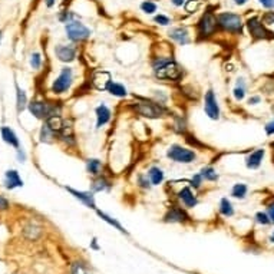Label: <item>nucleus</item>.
Instances as JSON below:
<instances>
[{"instance_id":"a878e982","label":"nucleus","mask_w":274,"mask_h":274,"mask_svg":"<svg viewBox=\"0 0 274 274\" xmlns=\"http://www.w3.org/2000/svg\"><path fill=\"white\" fill-rule=\"evenodd\" d=\"M106 92H109L112 96H115V98H126L128 96V89L120 84V82H111L109 84V86H108V89Z\"/></svg>"},{"instance_id":"393cba45","label":"nucleus","mask_w":274,"mask_h":274,"mask_svg":"<svg viewBox=\"0 0 274 274\" xmlns=\"http://www.w3.org/2000/svg\"><path fill=\"white\" fill-rule=\"evenodd\" d=\"M15 88H16V109H17V112L20 114L29 103H28V96H26V93L25 91L17 85V84H15Z\"/></svg>"},{"instance_id":"49530a36","label":"nucleus","mask_w":274,"mask_h":274,"mask_svg":"<svg viewBox=\"0 0 274 274\" xmlns=\"http://www.w3.org/2000/svg\"><path fill=\"white\" fill-rule=\"evenodd\" d=\"M247 1H248V0H234V3H236L237 6H244Z\"/></svg>"},{"instance_id":"f8f14e48","label":"nucleus","mask_w":274,"mask_h":274,"mask_svg":"<svg viewBox=\"0 0 274 274\" xmlns=\"http://www.w3.org/2000/svg\"><path fill=\"white\" fill-rule=\"evenodd\" d=\"M66 191H69L76 200H79L82 204H85L88 208L92 210H96V203H95V197H93V192L91 191H78L72 187H65Z\"/></svg>"},{"instance_id":"9b49d317","label":"nucleus","mask_w":274,"mask_h":274,"mask_svg":"<svg viewBox=\"0 0 274 274\" xmlns=\"http://www.w3.org/2000/svg\"><path fill=\"white\" fill-rule=\"evenodd\" d=\"M112 82V76L108 70H95L92 75V84L98 91H106L109 84Z\"/></svg>"},{"instance_id":"a18cd8bd","label":"nucleus","mask_w":274,"mask_h":274,"mask_svg":"<svg viewBox=\"0 0 274 274\" xmlns=\"http://www.w3.org/2000/svg\"><path fill=\"white\" fill-rule=\"evenodd\" d=\"M185 1H187V0H171V3H172L175 7H181V6L185 4Z\"/></svg>"},{"instance_id":"4468645a","label":"nucleus","mask_w":274,"mask_h":274,"mask_svg":"<svg viewBox=\"0 0 274 274\" xmlns=\"http://www.w3.org/2000/svg\"><path fill=\"white\" fill-rule=\"evenodd\" d=\"M178 200L183 203V206L185 208H194L198 206V198L194 194V191L191 189V187H183L178 192H177Z\"/></svg>"},{"instance_id":"7ed1b4c3","label":"nucleus","mask_w":274,"mask_h":274,"mask_svg":"<svg viewBox=\"0 0 274 274\" xmlns=\"http://www.w3.org/2000/svg\"><path fill=\"white\" fill-rule=\"evenodd\" d=\"M217 23H218V29L233 33V34H243L244 26H245L243 17L239 13H233V12L218 13Z\"/></svg>"},{"instance_id":"6ab92c4d","label":"nucleus","mask_w":274,"mask_h":274,"mask_svg":"<svg viewBox=\"0 0 274 274\" xmlns=\"http://www.w3.org/2000/svg\"><path fill=\"white\" fill-rule=\"evenodd\" d=\"M0 134H1V138H3V141H4L6 144H9L10 147L19 150V147H20L19 138H17V135L15 134V131H13L12 128H9V126H1Z\"/></svg>"},{"instance_id":"6e6552de","label":"nucleus","mask_w":274,"mask_h":274,"mask_svg":"<svg viewBox=\"0 0 274 274\" xmlns=\"http://www.w3.org/2000/svg\"><path fill=\"white\" fill-rule=\"evenodd\" d=\"M66 36L70 42H85L92 34L91 29L79 20H72L65 26Z\"/></svg>"},{"instance_id":"9d476101","label":"nucleus","mask_w":274,"mask_h":274,"mask_svg":"<svg viewBox=\"0 0 274 274\" xmlns=\"http://www.w3.org/2000/svg\"><path fill=\"white\" fill-rule=\"evenodd\" d=\"M204 112L213 121H218L221 117L220 105H218V101H217V96H215L213 88H210L204 95Z\"/></svg>"},{"instance_id":"8fccbe9b","label":"nucleus","mask_w":274,"mask_h":274,"mask_svg":"<svg viewBox=\"0 0 274 274\" xmlns=\"http://www.w3.org/2000/svg\"><path fill=\"white\" fill-rule=\"evenodd\" d=\"M0 40H1V32H0Z\"/></svg>"},{"instance_id":"4c0bfd02","label":"nucleus","mask_w":274,"mask_h":274,"mask_svg":"<svg viewBox=\"0 0 274 274\" xmlns=\"http://www.w3.org/2000/svg\"><path fill=\"white\" fill-rule=\"evenodd\" d=\"M154 22L156 25H159V26H170L171 25V19L168 16H165V15H156L154 17Z\"/></svg>"},{"instance_id":"473e14b6","label":"nucleus","mask_w":274,"mask_h":274,"mask_svg":"<svg viewBox=\"0 0 274 274\" xmlns=\"http://www.w3.org/2000/svg\"><path fill=\"white\" fill-rule=\"evenodd\" d=\"M70 274H89L88 272V267L81 263V261H76L72 264V269H70Z\"/></svg>"},{"instance_id":"de8ad7c7","label":"nucleus","mask_w":274,"mask_h":274,"mask_svg":"<svg viewBox=\"0 0 274 274\" xmlns=\"http://www.w3.org/2000/svg\"><path fill=\"white\" fill-rule=\"evenodd\" d=\"M55 1H56V0H46V6H48V7H52V6L55 4Z\"/></svg>"},{"instance_id":"2f4dec72","label":"nucleus","mask_w":274,"mask_h":274,"mask_svg":"<svg viewBox=\"0 0 274 274\" xmlns=\"http://www.w3.org/2000/svg\"><path fill=\"white\" fill-rule=\"evenodd\" d=\"M53 132L49 129V126L46 123H43L42 129H40V141L42 142H51V138H53Z\"/></svg>"},{"instance_id":"f3484780","label":"nucleus","mask_w":274,"mask_h":274,"mask_svg":"<svg viewBox=\"0 0 274 274\" xmlns=\"http://www.w3.org/2000/svg\"><path fill=\"white\" fill-rule=\"evenodd\" d=\"M95 115H96V128L98 129H101L102 126H105L108 122L111 121V118H112V112H111V109L105 103H101V105L96 106Z\"/></svg>"},{"instance_id":"423d86ee","label":"nucleus","mask_w":274,"mask_h":274,"mask_svg":"<svg viewBox=\"0 0 274 274\" xmlns=\"http://www.w3.org/2000/svg\"><path fill=\"white\" fill-rule=\"evenodd\" d=\"M28 109L31 114L37 120H48L55 115H61L62 108L56 103H49V102H42V101H32L28 105Z\"/></svg>"},{"instance_id":"c9c22d12","label":"nucleus","mask_w":274,"mask_h":274,"mask_svg":"<svg viewBox=\"0 0 274 274\" xmlns=\"http://www.w3.org/2000/svg\"><path fill=\"white\" fill-rule=\"evenodd\" d=\"M203 183H204V178L201 177V174H200V172H198V174H194V175H192V178L189 180V185H191L194 189L201 188V187H203Z\"/></svg>"},{"instance_id":"c03bdc74","label":"nucleus","mask_w":274,"mask_h":274,"mask_svg":"<svg viewBox=\"0 0 274 274\" xmlns=\"http://www.w3.org/2000/svg\"><path fill=\"white\" fill-rule=\"evenodd\" d=\"M267 214H269V217H270L272 223L274 224V204H270V206L267 207Z\"/></svg>"},{"instance_id":"412c9836","label":"nucleus","mask_w":274,"mask_h":274,"mask_svg":"<svg viewBox=\"0 0 274 274\" xmlns=\"http://www.w3.org/2000/svg\"><path fill=\"white\" fill-rule=\"evenodd\" d=\"M102 171H103V164H102L101 159H98V158L86 159V172L89 175H92V177L102 175Z\"/></svg>"},{"instance_id":"39448f33","label":"nucleus","mask_w":274,"mask_h":274,"mask_svg":"<svg viewBox=\"0 0 274 274\" xmlns=\"http://www.w3.org/2000/svg\"><path fill=\"white\" fill-rule=\"evenodd\" d=\"M245 28L248 31V34L253 37L254 42L257 40H273L274 32H272L258 16H251L245 20Z\"/></svg>"},{"instance_id":"b1692460","label":"nucleus","mask_w":274,"mask_h":274,"mask_svg":"<svg viewBox=\"0 0 274 274\" xmlns=\"http://www.w3.org/2000/svg\"><path fill=\"white\" fill-rule=\"evenodd\" d=\"M147 175H148V178H150V181H151L153 185H161L164 183V178H165V174H164V171L159 167H151L148 170Z\"/></svg>"},{"instance_id":"f03ea898","label":"nucleus","mask_w":274,"mask_h":274,"mask_svg":"<svg viewBox=\"0 0 274 274\" xmlns=\"http://www.w3.org/2000/svg\"><path fill=\"white\" fill-rule=\"evenodd\" d=\"M137 99H138L137 102L131 103V109L137 115H141L148 120H159L168 114V109L159 101H151V99L139 98V96H137Z\"/></svg>"},{"instance_id":"58836bf2","label":"nucleus","mask_w":274,"mask_h":274,"mask_svg":"<svg viewBox=\"0 0 274 274\" xmlns=\"http://www.w3.org/2000/svg\"><path fill=\"white\" fill-rule=\"evenodd\" d=\"M31 66L33 69H39L40 66H42V56H40V53H33L31 56Z\"/></svg>"},{"instance_id":"a19ab883","label":"nucleus","mask_w":274,"mask_h":274,"mask_svg":"<svg viewBox=\"0 0 274 274\" xmlns=\"http://www.w3.org/2000/svg\"><path fill=\"white\" fill-rule=\"evenodd\" d=\"M261 96L260 95H253V96H250L248 98V101H247V103L250 105V106H256V105H258V103H261Z\"/></svg>"},{"instance_id":"0eeeda50","label":"nucleus","mask_w":274,"mask_h":274,"mask_svg":"<svg viewBox=\"0 0 274 274\" xmlns=\"http://www.w3.org/2000/svg\"><path fill=\"white\" fill-rule=\"evenodd\" d=\"M167 156L177 162V164H192L195 159H197V154L194 153L191 148H187V147H183L180 144H172L168 150H167Z\"/></svg>"},{"instance_id":"f704fd0d","label":"nucleus","mask_w":274,"mask_h":274,"mask_svg":"<svg viewBox=\"0 0 274 274\" xmlns=\"http://www.w3.org/2000/svg\"><path fill=\"white\" fill-rule=\"evenodd\" d=\"M256 221H257L258 224H261V225H269V224H272V220H270L269 214L263 213V211H258V213L256 214Z\"/></svg>"},{"instance_id":"4be33fe9","label":"nucleus","mask_w":274,"mask_h":274,"mask_svg":"<svg viewBox=\"0 0 274 274\" xmlns=\"http://www.w3.org/2000/svg\"><path fill=\"white\" fill-rule=\"evenodd\" d=\"M23 181L22 178L19 177V172L15 171V170H9L6 172V188L9 189H13V188H17V187H22Z\"/></svg>"},{"instance_id":"f257e3e1","label":"nucleus","mask_w":274,"mask_h":274,"mask_svg":"<svg viewBox=\"0 0 274 274\" xmlns=\"http://www.w3.org/2000/svg\"><path fill=\"white\" fill-rule=\"evenodd\" d=\"M153 70L155 78L164 81H172V82H180L184 75L183 68L178 65V62L170 56L154 58Z\"/></svg>"},{"instance_id":"2eb2a0df","label":"nucleus","mask_w":274,"mask_h":274,"mask_svg":"<svg viewBox=\"0 0 274 274\" xmlns=\"http://www.w3.org/2000/svg\"><path fill=\"white\" fill-rule=\"evenodd\" d=\"M168 36H170V39H172L175 43H178L180 46H185V45H189V43H191L189 32H188L187 28H184V26H178V28L170 29Z\"/></svg>"},{"instance_id":"ddd939ff","label":"nucleus","mask_w":274,"mask_h":274,"mask_svg":"<svg viewBox=\"0 0 274 274\" xmlns=\"http://www.w3.org/2000/svg\"><path fill=\"white\" fill-rule=\"evenodd\" d=\"M76 48L72 46V45H58L55 48V55L56 58L61 62H65V63H70L76 59Z\"/></svg>"},{"instance_id":"c756f323","label":"nucleus","mask_w":274,"mask_h":274,"mask_svg":"<svg viewBox=\"0 0 274 274\" xmlns=\"http://www.w3.org/2000/svg\"><path fill=\"white\" fill-rule=\"evenodd\" d=\"M220 213L223 214L224 217H233L234 215V207L231 204V201L228 198H221L220 200V207H218Z\"/></svg>"},{"instance_id":"72a5a7b5","label":"nucleus","mask_w":274,"mask_h":274,"mask_svg":"<svg viewBox=\"0 0 274 274\" xmlns=\"http://www.w3.org/2000/svg\"><path fill=\"white\" fill-rule=\"evenodd\" d=\"M137 181H138V185H139L141 188H144V189H150V188L153 187V184H151L147 174H139V175L137 177Z\"/></svg>"},{"instance_id":"e433bc0d","label":"nucleus","mask_w":274,"mask_h":274,"mask_svg":"<svg viewBox=\"0 0 274 274\" xmlns=\"http://www.w3.org/2000/svg\"><path fill=\"white\" fill-rule=\"evenodd\" d=\"M260 19H261V22H263L266 26H272V25H274V12L273 10H267V12H264L263 16H261Z\"/></svg>"},{"instance_id":"dca6fc26","label":"nucleus","mask_w":274,"mask_h":274,"mask_svg":"<svg viewBox=\"0 0 274 274\" xmlns=\"http://www.w3.org/2000/svg\"><path fill=\"white\" fill-rule=\"evenodd\" d=\"M266 156V150L264 148H257L253 153H250L245 158V167L248 170H258L263 164V159Z\"/></svg>"},{"instance_id":"bb28decb","label":"nucleus","mask_w":274,"mask_h":274,"mask_svg":"<svg viewBox=\"0 0 274 274\" xmlns=\"http://www.w3.org/2000/svg\"><path fill=\"white\" fill-rule=\"evenodd\" d=\"M201 177L204 178V181H208V183H217L220 175L217 172V170L211 167V165H207V167H203L201 171H200Z\"/></svg>"},{"instance_id":"ea45409f","label":"nucleus","mask_w":274,"mask_h":274,"mask_svg":"<svg viewBox=\"0 0 274 274\" xmlns=\"http://www.w3.org/2000/svg\"><path fill=\"white\" fill-rule=\"evenodd\" d=\"M264 132H266V135H267V137H273L274 135V118L273 120H270V121L264 125Z\"/></svg>"},{"instance_id":"1a4fd4ad","label":"nucleus","mask_w":274,"mask_h":274,"mask_svg":"<svg viewBox=\"0 0 274 274\" xmlns=\"http://www.w3.org/2000/svg\"><path fill=\"white\" fill-rule=\"evenodd\" d=\"M72 84H73V70H72V68L65 66V68H62L59 76L52 84V92L55 95H62V93L69 91Z\"/></svg>"},{"instance_id":"c85d7f7f","label":"nucleus","mask_w":274,"mask_h":274,"mask_svg":"<svg viewBox=\"0 0 274 274\" xmlns=\"http://www.w3.org/2000/svg\"><path fill=\"white\" fill-rule=\"evenodd\" d=\"M95 211H96V214H98V215L101 217V220H103V221H105V223H108L109 225L115 227V228H117L118 231H121V233H125V234H126V230H125L123 227H122L121 224H120V223H118V221H117L115 218H112L111 215H108V214L103 213V211H101V210H98V208H96Z\"/></svg>"},{"instance_id":"37998d69","label":"nucleus","mask_w":274,"mask_h":274,"mask_svg":"<svg viewBox=\"0 0 274 274\" xmlns=\"http://www.w3.org/2000/svg\"><path fill=\"white\" fill-rule=\"evenodd\" d=\"M7 208H9V201H7L4 197H1V195H0V211L7 210Z\"/></svg>"},{"instance_id":"09e8293b","label":"nucleus","mask_w":274,"mask_h":274,"mask_svg":"<svg viewBox=\"0 0 274 274\" xmlns=\"http://www.w3.org/2000/svg\"><path fill=\"white\" fill-rule=\"evenodd\" d=\"M270 240H272V241H273V243H274V233H273V234H272V239H270Z\"/></svg>"},{"instance_id":"79ce46f5","label":"nucleus","mask_w":274,"mask_h":274,"mask_svg":"<svg viewBox=\"0 0 274 274\" xmlns=\"http://www.w3.org/2000/svg\"><path fill=\"white\" fill-rule=\"evenodd\" d=\"M264 9H267V10H273L274 9V0H257Z\"/></svg>"},{"instance_id":"cd10ccee","label":"nucleus","mask_w":274,"mask_h":274,"mask_svg":"<svg viewBox=\"0 0 274 274\" xmlns=\"http://www.w3.org/2000/svg\"><path fill=\"white\" fill-rule=\"evenodd\" d=\"M248 194V185L244 183H237L231 188V197L237 200H244Z\"/></svg>"},{"instance_id":"5701e85b","label":"nucleus","mask_w":274,"mask_h":274,"mask_svg":"<svg viewBox=\"0 0 274 274\" xmlns=\"http://www.w3.org/2000/svg\"><path fill=\"white\" fill-rule=\"evenodd\" d=\"M233 96L237 102H241L244 101V98L247 96V84H245V79L244 78H239L237 82H236V86L233 89Z\"/></svg>"},{"instance_id":"20e7f679","label":"nucleus","mask_w":274,"mask_h":274,"mask_svg":"<svg viewBox=\"0 0 274 274\" xmlns=\"http://www.w3.org/2000/svg\"><path fill=\"white\" fill-rule=\"evenodd\" d=\"M217 31H218L217 15L211 9H208L203 13V16L197 22V37L198 40H207L213 37Z\"/></svg>"},{"instance_id":"aec40b11","label":"nucleus","mask_w":274,"mask_h":274,"mask_svg":"<svg viewBox=\"0 0 274 274\" xmlns=\"http://www.w3.org/2000/svg\"><path fill=\"white\" fill-rule=\"evenodd\" d=\"M111 187H112V183L103 174L98 175V177H93L91 183L92 192H103V191H108Z\"/></svg>"},{"instance_id":"a211bd4d","label":"nucleus","mask_w":274,"mask_h":274,"mask_svg":"<svg viewBox=\"0 0 274 274\" xmlns=\"http://www.w3.org/2000/svg\"><path fill=\"white\" fill-rule=\"evenodd\" d=\"M189 217L180 207H171L168 210V213L164 215V221L165 223H185Z\"/></svg>"},{"instance_id":"7c9ffc66","label":"nucleus","mask_w":274,"mask_h":274,"mask_svg":"<svg viewBox=\"0 0 274 274\" xmlns=\"http://www.w3.org/2000/svg\"><path fill=\"white\" fill-rule=\"evenodd\" d=\"M156 9H158L156 3H154L151 0H145V1L141 3V10L147 15H154L156 12Z\"/></svg>"}]
</instances>
